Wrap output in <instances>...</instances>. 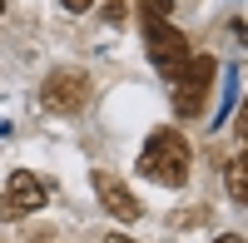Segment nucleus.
I'll use <instances>...</instances> for the list:
<instances>
[{"label": "nucleus", "instance_id": "20e7f679", "mask_svg": "<svg viewBox=\"0 0 248 243\" xmlns=\"http://www.w3.org/2000/svg\"><path fill=\"white\" fill-rule=\"evenodd\" d=\"M50 204V189H45V179L30 174V169H15L5 179V194H0V218L5 224H15V218H30Z\"/></svg>", "mask_w": 248, "mask_h": 243}, {"label": "nucleus", "instance_id": "6e6552de", "mask_svg": "<svg viewBox=\"0 0 248 243\" xmlns=\"http://www.w3.org/2000/svg\"><path fill=\"white\" fill-rule=\"evenodd\" d=\"M60 5H65V10H70V15H85V10H90V5H94V0H60Z\"/></svg>", "mask_w": 248, "mask_h": 243}, {"label": "nucleus", "instance_id": "9d476101", "mask_svg": "<svg viewBox=\"0 0 248 243\" xmlns=\"http://www.w3.org/2000/svg\"><path fill=\"white\" fill-rule=\"evenodd\" d=\"M144 10H154V15H169V10H174V0H149Z\"/></svg>", "mask_w": 248, "mask_h": 243}, {"label": "nucleus", "instance_id": "7ed1b4c3", "mask_svg": "<svg viewBox=\"0 0 248 243\" xmlns=\"http://www.w3.org/2000/svg\"><path fill=\"white\" fill-rule=\"evenodd\" d=\"M139 25H144V50H149V60L164 70V75H174L184 60H189L194 50H189V40H184V30H174L164 15H154V10H139Z\"/></svg>", "mask_w": 248, "mask_h": 243}, {"label": "nucleus", "instance_id": "f03ea898", "mask_svg": "<svg viewBox=\"0 0 248 243\" xmlns=\"http://www.w3.org/2000/svg\"><path fill=\"white\" fill-rule=\"evenodd\" d=\"M214 75H218L214 55H189L169 75L174 79V114L179 119H199L203 114V105H209V94H214Z\"/></svg>", "mask_w": 248, "mask_h": 243}, {"label": "nucleus", "instance_id": "f8f14e48", "mask_svg": "<svg viewBox=\"0 0 248 243\" xmlns=\"http://www.w3.org/2000/svg\"><path fill=\"white\" fill-rule=\"evenodd\" d=\"M105 243H134V238H124V233H109V238H105Z\"/></svg>", "mask_w": 248, "mask_h": 243}, {"label": "nucleus", "instance_id": "9b49d317", "mask_svg": "<svg viewBox=\"0 0 248 243\" xmlns=\"http://www.w3.org/2000/svg\"><path fill=\"white\" fill-rule=\"evenodd\" d=\"M214 243H243V233H223V238H214Z\"/></svg>", "mask_w": 248, "mask_h": 243}, {"label": "nucleus", "instance_id": "0eeeda50", "mask_svg": "<svg viewBox=\"0 0 248 243\" xmlns=\"http://www.w3.org/2000/svg\"><path fill=\"white\" fill-rule=\"evenodd\" d=\"M223 179H229V198L233 204H248V159L233 154L229 164H223Z\"/></svg>", "mask_w": 248, "mask_h": 243}, {"label": "nucleus", "instance_id": "423d86ee", "mask_svg": "<svg viewBox=\"0 0 248 243\" xmlns=\"http://www.w3.org/2000/svg\"><path fill=\"white\" fill-rule=\"evenodd\" d=\"M94 194L105 198V209H109V213L119 218V224H134V218L144 213V209H139V198H134L129 189H124L114 174H94Z\"/></svg>", "mask_w": 248, "mask_h": 243}, {"label": "nucleus", "instance_id": "1a4fd4ad", "mask_svg": "<svg viewBox=\"0 0 248 243\" xmlns=\"http://www.w3.org/2000/svg\"><path fill=\"white\" fill-rule=\"evenodd\" d=\"M124 15H129V10H124V5H119V0H114V5H105V20H114V25H119V20H124Z\"/></svg>", "mask_w": 248, "mask_h": 243}, {"label": "nucleus", "instance_id": "ddd939ff", "mask_svg": "<svg viewBox=\"0 0 248 243\" xmlns=\"http://www.w3.org/2000/svg\"><path fill=\"white\" fill-rule=\"evenodd\" d=\"M0 10H5V0H0Z\"/></svg>", "mask_w": 248, "mask_h": 243}, {"label": "nucleus", "instance_id": "f257e3e1", "mask_svg": "<svg viewBox=\"0 0 248 243\" xmlns=\"http://www.w3.org/2000/svg\"><path fill=\"white\" fill-rule=\"evenodd\" d=\"M189 164H194V154H189V139L179 129H154L149 144L139 149V174L164 184V189H184L189 184Z\"/></svg>", "mask_w": 248, "mask_h": 243}, {"label": "nucleus", "instance_id": "39448f33", "mask_svg": "<svg viewBox=\"0 0 248 243\" xmlns=\"http://www.w3.org/2000/svg\"><path fill=\"white\" fill-rule=\"evenodd\" d=\"M85 99H90V75L85 70H50L45 75V90H40V105H45V109L75 114Z\"/></svg>", "mask_w": 248, "mask_h": 243}]
</instances>
